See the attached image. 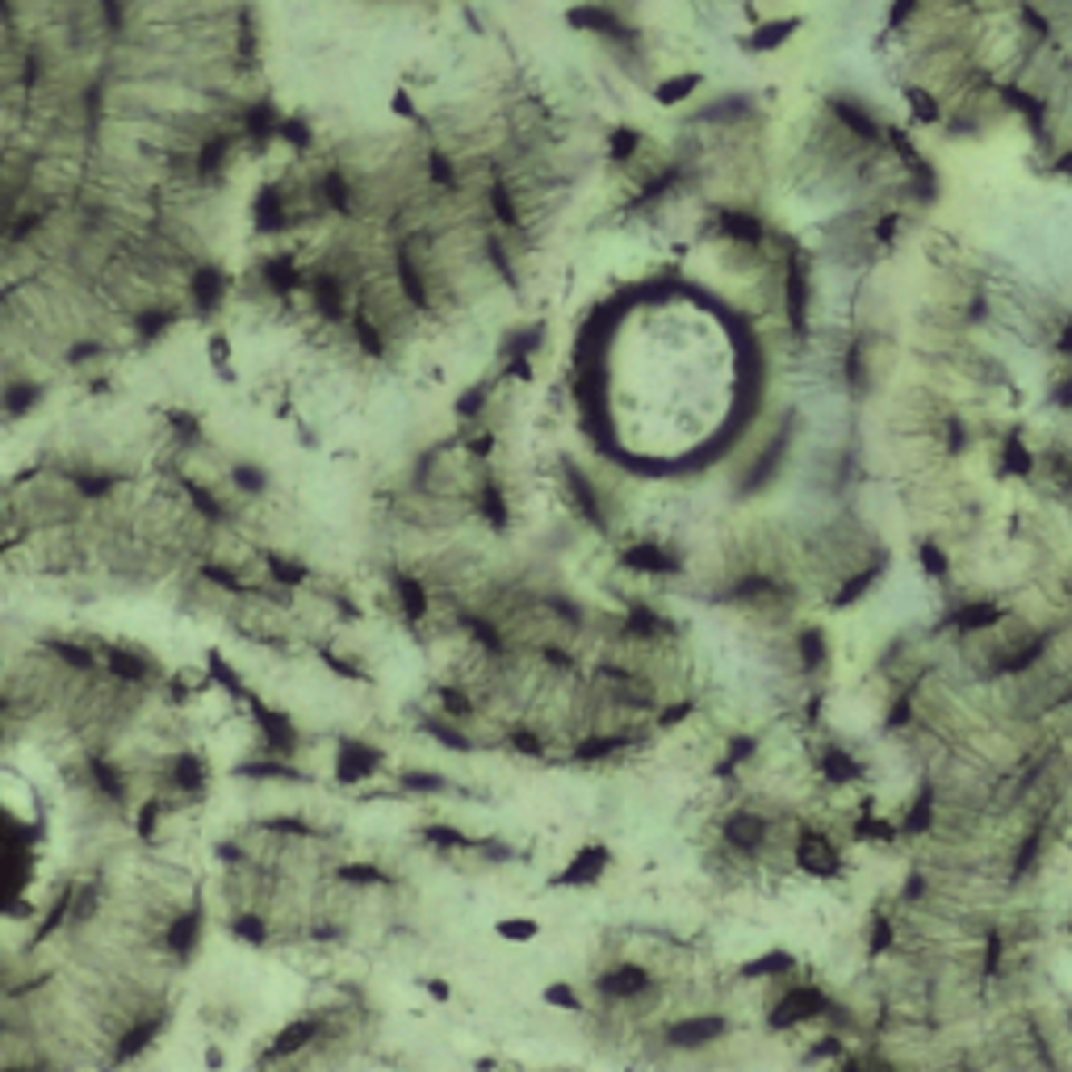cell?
<instances>
[{
    "mask_svg": "<svg viewBox=\"0 0 1072 1072\" xmlns=\"http://www.w3.org/2000/svg\"><path fill=\"white\" fill-rule=\"evenodd\" d=\"M825 1009V1001H821V993H812V988H801V993H788L780 1001V1006L771 1009V1027H792V1022H801V1018H817Z\"/></svg>",
    "mask_w": 1072,
    "mask_h": 1072,
    "instance_id": "cell-1",
    "label": "cell"
},
{
    "mask_svg": "<svg viewBox=\"0 0 1072 1072\" xmlns=\"http://www.w3.org/2000/svg\"><path fill=\"white\" fill-rule=\"evenodd\" d=\"M801 863L809 867V871H817V876H834L838 855L821 834H801Z\"/></svg>",
    "mask_w": 1072,
    "mask_h": 1072,
    "instance_id": "cell-2",
    "label": "cell"
},
{
    "mask_svg": "<svg viewBox=\"0 0 1072 1072\" xmlns=\"http://www.w3.org/2000/svg\"><path fill=\"white\" fill-rule=\"evenodd\" d=\"M645 985H650V976L641 972V968H616V972H607L604 980H599V993H607V997H637Z\"/></svg>",
    "mask_w": 1072,
    "mask_h": 1072,
    "instance_id": "cell-3",
    "label": "cell"
},
{
    "mask_svg": "<svg viewBox=\"0 0 1072 1072\" xmlns=\"http://www.w3.org/2000/svg\"><path fill=\"white\" fill-rule=\"evenodd\" d=\"M721 1030H725V1022H721V1018H692V1022H679V1027H671V1043L692 1047V1043H708L713 1035H721Z\"/></svg>",
    "mask_w": 1072,
    "mask_h": 1072,
    "instance_id": "cell-4",
    "label": "cell"
},
{
    "mask_svg": "<svg viewBox=\"0 0 1072 1072\" xmlns=\"http://www.w3.org/2000/svg\"><path fill=\"white\" fill-rule=\"evenodd\" d=\"M628 566H637L645 575H666V570H674V557L658 545H637V549H628Z\"/></svg>",
    "mask_w": 1072,
    "mask_h": 1072,
    "instance_id": "cell-5",
    "label": "cell"
},
{
    "mask_svg": "<svg viewBox=\"0 0 1072 1072\" xmlns=\"http://www.w3.org/2000/svg\"><path fill=\"white\" fill-rule=\"evenodd\" d=\"M762 838H767V821H762V817H754V812H737L733 821H729V842H737V846H759Z\"/></svg>",
    "mask_w": 1072,
    "mask_h": 1072,
    "instance_id": "cell-6",
    "label": "cell"
},
{
    "mask_svg": "<svg viewBox=\"0 0 1072 1072\" xmlns=\"http://www.w3.org/2000/svg\"><path fill=\"white\" fill-rule=\"evenodd\" d=\"M604 863H607V851H604V846H586L583 855L570 863L566 880H570V884H586V880H595L599 871H604Z\"/></svg>",
    "mask_w": 1072,
    "mask_h": 1072,
    "instance_id": "cell-7",
    "label": "cell"
},
{
    "mask_svg": "<svg viewBox=\"0 0 1072 1072\" xmlns=\"http://www.w3.org/2000/svg\"><path fill=\"white\" fill-rule=\"evenodd\" d=\"M566 477H570V490H575V498H578V511H583L591 524L604 528V511H599V498H595V490H591V482H586L578 469H566Z\"/></svg>",
    "mask_w": 1072,
    "mask_h": 1072,
    "instance_id": "cell-8",
    "label": "cell"
},
{
    "mask_svg": "<svg viewBox=\"0 0 1072 1072\" xmlns=\"http://www.w3.org/2000/svg\"><path fill=\"white\" fill-rule=\"evenodd\" d=\"M197 930H202V910H189L184 918H176V926L168 930V947H172V951H181V955H189V951H193Z\"/></svg>",
    "mask_w": 1072,
    "mask_h": 1072,
    "instance_id": "cell-9",
    "label": "cell"
},
{
    "mask_svg": "<svg viewBox=\"0 0 1072 1072\" xmlns=\"http://www.w3.org/2000/svg\"><path fill=\"white\" fill-rule=\"evenodd\" d=\"M369 767H373V750H369V746H357V742H344L339 775H344V780H357V775H365Z\"/></svg>",
    "mask_w": 1072,
    "mask_h": 1072,
    "instance_id": "cell-10",
    "label": "cell"
},
{
    "mask_svg": "<svg viewBox=\"0 0 1072 1072\" xmlns=\"http://www.w3.org/2000/svg\"><path fill=\"white\" fill-rule=\"evenodd\" d=\"M314 1030H319V1022H314V1018H306V1022H293V1027L281 1035V1043L272 1047V1056H290V1051H298V1047H302V1043H310V1035H314Z\"/></svg>",
    "mask_w": 1072,
    "mask_h": 1072,
    "instance_id": "cell-11",
    "label": "cell"
},
{
    "mask_svg": "<svg viewBox=\"0 0 1072 1072\" xmlns=\"http://www.w3.org/2000/svg\"><path fill=\"white\" fill-rule=\"evenodd\" d=\"M105 662H109V671L118 674V679H143V674H147L143 658H134L131 650H109Z\"/></svg>",
    "mask_w": 1072,
    "mask_h": 1072,
    "instance_id": "cell-12",
    "label": "cell"
},
{
    "mask_svg": "<svg viewBox=\"0 0 1072 1072\" xmlns=\"http://www.w3.org/2000/svg\"><path fill=\"white\" fill-rule=\"evenodd\" d=\"M160 1027H163V1018H152V1022H143V1027H134L131 1035L122 1039V1051H118V1056H122V1060H131L134 1051H143L147 1043H152V1035H155Z\"/></svg>",
    "mask_w": 1072,
    "mask_h": 1072,
    "instance_id": "cell-13",
    "label": "cell"
},
{
    "mask_svg": "<svg viewBox=\"0 0 1072 1072\" xmlns=\"http://www.w3.org/2000/svg\"><path fill=\"white\" fill-rule=\"evenodd\" d=\"M172 780L181 783L184 792H197L202 783H206V767H202L197 759H181L176 762V771H172Z\"/></svg>",
    "mask_w": 1072,
    "mask_h": 1072,
    "instance_id": "cell-14",
    "label": "cell"
},
{
    "mask_svg": "<svg viewBox=\"0 0 1072 1072\" xmlns=\"http://www.w3.org/2000/svg\"><path fill=\"white\" fill-rule=\"evenodd\" d=\"M348 5H360V9H390V13H402V9H432V5H445V0H348Z\"/></svg>",
    "mask_w": 1072,
    "mask_h": 1072,
    "instance_id": "cell-15",
    "label": "cell"
},
{
    "mask_svg": "<svg viewBox=\"0 0 1072 1072\" xmlns=\"http://www.w3.org/2000/svg\"><path fill=\"white\" fill-rule=\"evenodd\" d=\"M398 595L407 599V612H411V616H423V607H428V595L419 591V583H415V578H398Z\"/></svg>",
    "mask_w": 1072,
    "mask_h": 1072,
    "instance_id": "cell-16",
    "label": "cell"
},
{
    "mask_svg": "<svg viewBox=\"0 0 1072 1072\" xmlns=\"http://www.w3.org/2000/svg\"><path fill=\"white\" fill-rule=\"evenodd\" d=\"M51 650L59 654L64 662H72V666H80V671H93V654L80 650V645H64V641H51Z\"/></svg>",
    "mask_w": 1072,
    "mask_h": 1072,
    "instance_id": "cell-17",
    "label": "cell"
},
{
    "mask_svg": "<svg viewBox=\"0 0 1072 1072\" xmlns=\"http://www.w3.org/2000/svg\"><path fill=\"white\" fill-rule=\"evenodd\" d=\"M482 507H487L490 524H495V528H503V520H507V507H503V498H498L495 482H490V487H487V490H482Z\"/></svg>",
    "mask_w": 1072,
    "mask_h": 1072,
    "instance_id": "cell-18",
    "label": "cell"
},
{
    "mask_svg": "<svg viewBox=\"0 0 1072 1072\" xmlns=\"http://www.w3.org/2000/svg\"><path fill=\"white\" fill-rule=\"evenodd\" d=\"M801 654H804V662H809V666H821V658H825L821 633H804V637H801Z\"/></svg>",
    "mask_w": 1072,
    "mask_h": 1072,
    "instance_id": "cell-19",
    "label": "cell"
},
{
    "mask_svg": "<svg viewBox=\"0 0 1072 1072\" xmlns=\"http://www.w3.org/2000/svg\"><path fill=\"white\" fill-rule=\"evenodd\" d=\"M235 934H243L248 942H261L264 939V921L251 918V913H239V918H235Z\"/></svg>",
    "mask_w": 1072,
    "mask_h": 1072,
    "instance_id": "cell-20",
    "label": "cell"
},
{
    "mask_svg": "<svg viewBox=\"0 0 1072 1072\" xmlns=\"http://www.w3.org/2000/svg\"><path fill=\"white\" fill-rule=\"evenodd\" d=\"M269 566H272V575L281 578V583H302V578H306V570H302V566L281 562V557H269Z\"/></svg>",
    "mask_w": 1072,
    "mask_h": 1072,
    "instance_id": "cell-21",
    "label": "cell"
},
{
    "mask_svg": "<svg viewBox=\"0 0 1072 1072\" xmlns=\"http://www.w3.org/2000/svg\"><path fill=\"white\" fill-rule=\"evenodd\" d=\"M825 771H830V780H851V775H855L851 759H846V754H838V750L830 754V759H825Z\"/></svg>",
    "mask_w": 1072,
    "mask_h": 1072,
    "instance_id": "cell-22",
    "label": "cell"
},
{
    "mask_svg": "<svg viewBox=\"0 0 1072 1072\" xmlns=\"http://www.w3.org/2000/svg\"><path fill=\"white\" fill-rule=\"evenodd\" d=\"M498 934H503V939H532V934H536V921H503Z\"/></svg>",
    "mask_w": 1072,
    "mask_h": 1072,
    "instance_id": "cell-23",
    "label": "cell"
},
{
    "mask_svg": "<svg viewBox=\"0 0 1072 1072\" xmlns=\"http://www.w3.org/2000/svg\"><path fill=\"white\" fill-rule=\"evenodd\" d=\"M235 482H239L243 490H264V477L256 474L251 466H239V469H235Z\"/></svg>",
    "mask_w": 1072,
    "mask_h": 1072,
    "instance_id": "cell-24",
    "label": "cell"
},
{
    "mask_svg": "<svg viewBox=\"0 0 1072 1072\" xmlns=\"http://www.w3.org/2000/svg\"><path fill=\"white\" fill-rule=\"evenodd\" d=\"M432 834V842H445V846H469L466 834H457V830H445V825H436V830H428Z\"/></svg>",
    "mask_w": 1072,
    "mask_h": 1072,
    "instance_id": "cell-25",
    "label": "cell"
},
{
    "mask_svg": "<svg viewBox=\"0 0 1072 1072\" xmlns=\"http://www.w3.org/2000/svg\"><path fill=\"white\" fill-rule=\"evenodd\" d=\"M155 812H160V804H155V801L139 812V834H143V838H152V834H155Z\"/></svg>",
    "mask_w": 1072,
    "mask_h": 1072,
    "instance_id": "cell-26",
    "label": "cell"
},
{
    "mask_svg": "<svg viewBox=\"0 0 1072 1072\" xmlns=\"http://www.w3.org/2000/svg\"><path fill=\"white\" fill-rule=\"evenodd\" d=\"M545 997H549V1001H557V1006H578V1001H575V993H570V988H566V985H553Z\"/></svg>",
    "mask_w": 1072,
    "mask_h": 1072,
    "instance_id": "cell-27",
    "label": "cell"
},
{
    "mask_svg": "<svg viewBox=\"0 0 1072 1072\" xmlns=\"http://www.w3.org/2000/svg\"><path fill=\"white\" fill-rule=\"evenodd\" d=\"M516 750H524V754H541V742L532 733H516Z\"/></svg>",
    "mask_w": 1072,
    "mask_h": 1072,
    "instance_id": "cell-28",
    "label": "cell"
},
{
    "mask_svg": "<svg viewBox=\"0 0 1072 1072\" xmlns=\"http://www.w3.org/2000/svg\"><path fill=\"white\" fill-rule=\"evenodd\" d=\"M407 788H423V792H436V788H440V780H432V775H407Z\"/></svg>",
    "mask_w": 1072,
    "mask_h": 1072,
    "instance_id": "cell-29",
    "label": "cell"
}]
</instances>
